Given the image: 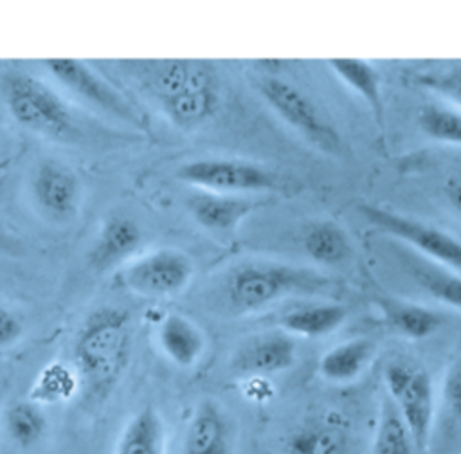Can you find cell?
Returning a JSON list of instances; mask_svg holds the SVG:
<instances>
[{"label": "cell", "instance_id": "cell-20", "mask_svg": "<svg viewBox=\"0 0 461 454\" xmlns=\"http://www.w3.org/2000/svg\"><path fill=\"white\" fill-rule=\"evenodd\" d=\"M331 70L371 108L376 123L384 124V94L382 76L366 59L360 58H331L328 59Z\"/></svg>", "mask_w": 461, "mask_h": 454}, {"label": "cell", "instance_id": "cell-6", "mask_svg": "<svg viewBox=\"0 0 461 454\" xmlns=\"http://www.w3.org/2000/svg\"><path fill=\"white\" fill-rule=\"evenodd\" d=\"M256 88L270 108L315 148L331 155L342 151L340 135L299 86L285 77L265 74L256 79Z\"/></svg>", "mask_w": 461, "mask_h": 454}, {"label": "cell", "instance_id": "cell-28", "mask_svg": "<svg viewBox=\"0 0 461 454\" xmlns=\"http://www.w3.org/2000/svg\"><path fill=\"white\" fill-rule=\"evenodd\" d=\"M418 124L430 139L461 146V114L450 108L427 104L418 114Z\"/></svg>", "mask_w": 461, "mask_h": 454}, {"label": "cell", "instance_id": "cell-23", "mask_svg": "<svg viewBox=\"0 0 461 454\" xmlns=\"http://www.w3.org/2000/svg\"><path fill=\"white\" fill-rule=\"evenodd\" d=\"M4 429L13 445L31 449L47 434L49 418L38 402L16 400L4 413Z\"/></svg>", "mask_w": 461, "mask_h": 454}, {"label": "cell", "instance_id": "cell-8", "mask_svg": "<svg viewBox=\"0 0 461 454\" xmlns=\"http://www.w3.org/2000/svg\"><path fill=\"white\" fill-rule=\"evenodd\" d=\"M133 68L158 108L196 90L220 88L214 65L203 59H146Z\"/></svg>", "mask_w": 461, "mask_h": 454}, {"label": "cell", "instance_id": "cell-17", "mask_svg": "<svg viewBox=\"0 0 461 454\" xmlns=\"http://www.w3.org/2000/svg\"><path fill=\"white\" fill-rule=\"evenodd\" d=\"M113 454H166V427L160 413L146 405L121 429Z\"/></svg>", "mask_w": 461, "mask_h": 454}, {"label": "cell", "instance_id": "cell-21", "mask_svg": "<svg viewBox=\"0 0 461 454\" xmlns=\"http://www.w3.org/2000/svg\"><path fill=\"white\" fill-rule=\"evenodd\" d=\"M400 258L407 272L423 290L434 299L461 310V276L414 252H403Z\"/></svg>", "mask_w": 461, "mask_h": 454}, {"label": "cell", "instance_id": "cell-15", "mask_svg": "<svg viewBox=\"0 0 461 454\" xmlns=\"http://www.w3.org/2000/svg\"><path fill=\"white\" fill-rule=\"evenodd\" d=\"M263 198L249 195H220V193H196L187 200L193 218L209 231L232 232L240 222L265 205Z\"/></svg>", "mask_w": 461, "mask_h": 454}, {"label": "cell", "instance_id": "cell-11", "mask_svg": "<svg viewBox=\"0 0 461 454\" xmlns=\"http://www.w3.org/2000/svg\"><path fill=\"white\" fill-rule=\"evenodd\" d=\"M31 198L47 222L65 225L79 214L83 184L70 166L56 159H45L31 175Z\"/></svg>", "mask_w": 461, "mask_h": 454}, {"label": "cell", "instance_id": "cell-3", "mask_svg": "<svg viewBox=\"0 0 461 454\" xmlns=\"http://www.w3.org/2000/svg\"><path fill=\"white\" fill-rule=\"evenodd\" d=\"M2 97L11 117L32 133L63 139L74 130V115L67 101L32 74H7L2 81Z\"/></svg>", "mask_w": 461, "mask_h": 454}, {"label": "cell", "instance_id": "cell-24", "mask_svg": "<svg viewBox=\"0 0 461 454\" xmlns=\"http://www.w3.org/2000/svg\"><path fill=\"white\" fill-rule=\"evenodd\" d=\"M348 436L339 423L315 420L297 427L286 438L288 454H344Z\"/></svg>", "mask_w": 461, "mask_h": 454}, {"label": "cell", "instance_id": "cell-16", "mask_svg": "<svg viewBox=\"0 0 461 454\" xmlns=\"http://www.w3.org/2000/svg\"><path fill=\"white\" fill-rule=\"evenodd\" d=\"M162 353L178 368H193L205 351L203 331L180 313H167L157 328Z\"/></svg>", "mask_w": 461, "mask_h": 454}, {"label": "cell", "instance_id": "cell-31", "mask_svg": "<svg viewBox=\"0 0 461 454\" xmlns=\"http://www.w3.org/2000/svg\"><path fill=\"white\" fill-rule=\"evenodd\" d=\"M23 335V324L20 317L9 310L7 306L0 304V350H7L14 346Z\"/></svg>", "mask_w": 461, "mask_h": 454}, {"label": "cell", "instance_id": "cell-7", "mask_svg": "<svg viewBox=\"0 0 461 454\" xmlns=\"http://www.w3.org/2000/svg\"><path fill=\"white\" fill-rule=\"evenodd\" d=\"M47 72L83 103L133 126L142 124L139 110L99 72L74 58H49L43 61Z\"/></svg>", "mask_w": 461, "mask_h": 454}, {"label": "cell", "instance_id": "cell-29", "mask_svg": "<svg viewBox=\"0 0 461 454\" xmlns=\"http://www.w3.org/2000/svg\"><path fill=\"white\" fill-rule=\"evenodd\" d=\"M412 79L416 85L429 88L452 103L461 104V63L414 72Z\"/></svg>", "mask_w": 461, "mask_h": 454}, {"label": "cell", "instance_id": "cell-25", "mask_svg": "<svg viewBox=\"0 0 461 454\" xmlns=\"http://www.w3.org/2000/svg\"><path fill=\"white\" fill-rule=\"evenodd\" d=\"M303 247L313 261L324 265H337L351 254V243L346 231L331 220L310 223L303 234Z\"/></svg>", "mask_w": 461, "mask_h": 454}, {"label": "cell", "instance_id": "cell-1", "mask_svg": "<svg viewBox=\"0 0 461 454\" xmlns=\"http://www.w3.org/2000/svg\"><path fill=\"white\" fill-rule=\"evenodd\" d=\"M130 321L128 312L101 306L79 328L74 340V371L86 400L103 404L121 382L133 346Z\"/></svg>", "mask_w": 461, "mask_h": 454}, {"label": "cell", "instance_id": "cell-22", "mask_svg": "<svg viewBox=\"0 0 461 454\" xmlns=\"http://www.w3.org/2000/svg\"><path fill=\"white\" fill-rule=\"evenodd\" d=\"M346 319V308L337 303L304 304L286 312L281 317V326L286 333L319 339L335 331Z\"/></svg>", "mask_w": 461, "mask_h": 454}, {"label": "cell", "instance_id": "cell-19", "mask_svg": "<svg viewBox=\"0 0 461 454\" xmlns=\"http://www.w3.org/2000/svg\"><path fill=\"white\" fill-rule=\"evenodd\" d=\"M376 304L385 322L394 331L412 340L430 337L445 322V317L441 313L416 303H409L394 297H378Z\"/></svg>", "mask_w": 461, "mask_h": 454}, {"label": "cell", "instance_id": "cell-30", "mask_svg": "<svg viewBox=\"0 0 461 454\" xmlns=\"http://www.w3.org/2000/svg\"><path fill=\"white\" fill-rule=\"evenodd\" d=\"M441 407L445 416L461 427V357L448 366L443 377Z\"/></svg>", "mask_w": 461, "mask_h": 454}, {"label": "cell", "instance_id": "cell-4", "mask_svg": "<svg viewBox=\"0 0 461 454\" xmlns=\"http://www.w3.org/2000/svg\"><path fill=\"white\" fill-rule=\"evenodd\" d=\"M176 177L198 189L220 195L292 191L294 182L265 166L238 159H196L182 164Z\"/></svg>", "mask_w": 461, "mask_h": 454}, {"label": "cell", "instance_id": "cell-14", "mask_svg": "<svg viewBox=\"0 0 461 454\" xmlns=\"http://www.w3.org/2000/svg\"><path fill=\"white\" fill-rule=\"evenodd\" d=\"M142 231L135 220L126 214H108L90 245L88 263L97 272H106L126 263L139 249Z\"/></svg>", "mask_w": 461, "mask_h": 454}, {"label": "cell", "instance_id": "cell-2", "mask_svg": "<svg viewBox=\"0 0 461 454\" xmlns=\"http://www.w3.org/2000/svg\"><path fill=\"white\" fill-rule=\"evenodd\" d=\"M331 281L306 267L283 263H245L227 279V299L236 313L258 312L288 295L324 292Z\"/></svg>", "mask_w": 461, "mask_h": 454}, {"label": "cell", "instance_id": "cell-13", "mask_svg": "<svg viewBox=\"0 0 461 454\" xmlns=\"http://www.w3.org/2000/svg\"><path fill=\"white\" fill-rule=\"evenodd\" d=\"M234 431L221 407L212 400L196 404L187 420L182 454H232Z\"/></svg>", "mask_w": 461, "mask_h": 454}, {"label": "cell", "instance_id": "cell-27", "mask_svg": "<svg viewBox=\"0 0 461 454\" xmlns=\"http://www.w3.org/2000/svg\"><path fill=\"white\" fill-rule=\"evenodd\" d=\"M77 387L79 378L76 371L61 362H52L36 377L31 387V400L38 402L40 405L61 402L70 398Z\"/></svg>", "mask_w": 461, "mask_h": 454}, {"label": "cell", "instance_id": "cell-10", "mask_svg": "<svg viewBox=\"0 0 461 454\" xmlns=\"http://www.w3.org/2000/svg\"><path fill=\"white\" fill-rule=\"evenodd\" d=\"M358 209L371 225L414 247V250L421 252L423 258L427 256L434 263H443L461 270V241L448 232L376 205L362 204Z\"/></svg>", "mask_w": 461, "mask_h": 454}, {"label": "cell", "instance_id": "cell-9", "mask_svg": "<svg viewBox=\"0 0 461 454\" xmlns=\"http://www.w3.org/2000/svg\"><path fill=\"white\" fill-rule=\"evenodd\" d=\"M193 261L178 249L151 250L119 270V281L133 294L169 297L182 292L193 277Z\"/></svg>", "mask_w": 461, "mask_h": 454}, {"label": "cell", "instance_id": "cell-32", "mask_svg": "<svg viewBox=\"0 0 461 454\" xmlns=\"http://www.w3.org/2000/svg\"><path fill=\"white\" fill-rule=\"evenodd\" d=\"M445 195L450 205L461 214V175H452L445 182Z\"/></svg>", "mask_w": 461, "mask_h": 454}, {"label": "cell", "instance_id": "cell-26", "mask_svg": "<svg viewBox=\"0 0 461 454\" xmlns=\"http://www.w3.org/2000/svg\"><path fill=\"white\" fill-rule=\"evenodd\" d=\"M414 440L409 427L389 398L384 400L375 427L371 454H414Z\"/></svg>", "mask_w": 461, "mask_h": 454}, {"label": "cell", "instance_id": "cell-18", "mask_svg": "<svg viewBox=\"0 0 461 454\" xmlns=\"http://www.w3.org/2000/svg\"><path fill=\"white\" fill-rule=\"evenodd\" d=\"M376 346L367 337H355L330 348L319 360V373L328 382L355 380L373 360Z\"/></svg>", "mask_w": 461, "mask_h": 454}, {"label": "cell", "instance_id": "cell-12", "mask_svg": "<svg viewBox=\"0 0 461 454\" xmlns=\"http://www.w3.org/2000/svg\"><path fill=\"white\" fill-rule=\"evenodd\" d=\"M295 340L283 331H272L247 340L236 351L230 368L238 375L256 378L290 369L295 364Z\"/></svg>", "mask_w": 461, "mask_h": 454}, {"label": "cell", "instance_id": "cell-5", "mask_svg": "<svg viewBox=\"0 0 461 454\" xmlns=\"http://www.w3.org/2000/svg\"><path fill=\"white\" fill-rule=\"evenodd\" d=\"M387 398L396 407L414 440L425 452L434 425V387L429 373L407 360H391L384 369Z\"/></svg>", "mask_w": 461, "mask_h": 454}, {"label": "cell", "instance_id": "cell-33", "mask_svg": "<svg viewBox=\"0 0 461 454\" xmlns=\"http://www.w3.org/2000/svg\"><path fill=\"white\" fill-rule=\"evenodd\" d=\"M22 250L20 241L4 229V225L0 223V252L4 254H18Z\"/></svg>", "mask_w": 461, "mask_h": 454}]
</instances>
